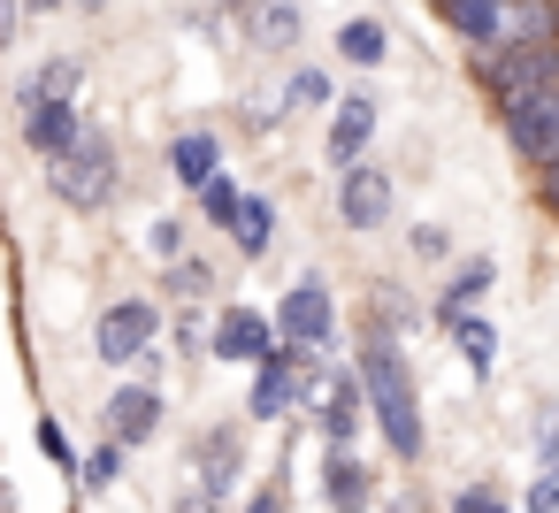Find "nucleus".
I'll return each mask as SVG.
<instances>
[{
  "instance_id": "obj_38",
  "label": "nucleus",
  "mask_w": 559,
  "mask_h": 513,
  "mask_svg": "<svg viewBox=\"0 0 559 513\" xmlns=\"http://www.w3.org/2000/svg\"><path fill=\"white\" fill-rule=\"evenodd\" d=\"M521 513H559V467H536V482L521 490Z\"/></svg>"
},
{
  "instance_id": "obj_9",
  "label": "nucleus",
  "mask_w": 559,
  "mask_h": 513,
  "mask_svg": "<svg viewBox=\"0 0 559 513\" xmlns=\"http://www.w3.org/2000/svg\"><path fill=\"white\" fill-rule=\"evenodd\" d=\"M246 460H253V437H246V421H200V429H192V444H185L192 490H200V498H215V505H230V498H238V482H246Z\"/></svg>"
},
{
  "instance_id": "obj_3",
  "label": "nucleus",
  "mask_w": 559,
  "mask_h": 513,
  "mask_svg": "<svg viewBox=\"0 0 559 513\" xmlns=\"http://www.w3.org/2000/svg\"><path fill=\"white\" fill-rule=\"evenodd\" d=\"M322 368L330 360H307V353H292V345H269L253 368H246V406H238V421L253 429H276V421H292L299 414V398L322 383Z\"/></svg>"
},
{
  "instance_id": "obj_17",
  "label": "nucleus",
  "mask_w": 559,
  "mask_h": 513,
  "mask_svg": "<svg viewBox=\"0 0 559 513\" xmlns=\"http://www.w3.org/2000/svg\"><path fill=\"white\" fill-rule=\"evenodd\" d=\"M429 16H437L467 55H483V47H498V39H506L513 0H429Z\"/></svg>"
},
{
  "instance_id": "obj_24",
  "label": "nucleus",
  "mask_w": 559,
  "mask_h": 513,
  "mask_svg": "<svg viewBox=\"0 0 559 513\" xmlns=\"http://www.w3.org/2000/svg\"><path fill=\"white\" fill-rule=\"evenodd\" d=\"M368 322L391 330V337H414V330H429V307H421L399 276H376V284H368Z\"/></svg>"
},
{
  "instance_id": "obj_42",
  "label": "nucleus",
  "mask_w": 559,
  "mask_h": 513,
  "mask_svg": "<svg viewBox=\"0 0 559 513\" xmlns=\"http://www.w3.org/2000/svg\"><path fill=\"white\" fill-rule=\"evenodd\" d=\"M16 9H24V24H47V16H62V9H70V0H16Z\"/></svg>"
},
{
  "instance_id": "obj_41",
  "label": "nucleus",
  "mask_w": 559,
  "mask_h": 513,
  "mask_svg": "<svg viewBox=\"0 0 559 513\" xmlns=\"http://www.w3.org/2000/svg\"><path fill=\"white\" fill-rule=\"evenodd\" d=\"M536 200H544V215H551V223H559V162H551V169H544V177H536Z\"/></svg>"
},
{
  "instance_id": "obj_15",
  "label": "nucleus",
  "mask_w": 559,
  "mask_h": 513,
  "mask_svg": "<svg viewBox=\"0 0 559 513\" xmlns=\"http://www.w3.org/2000/svg\"><path fill=\"white\" fill-rule=\"evenodd\" d=\"M490 284H498V261H490V253H460V261L437 276V291L421 299V307H429V330H452L460 314H483Z\"/></svg>"
},
{
  "instance_id": "obj_11",
  "label": "nucleus",
  "mask_w": 559,
  "mask_h": 513,
  "mask_svg": "<svg viewBox=\"0 0 559 513\" xmlns=\"http://www.w3.org/2000/svg\"><path fill=\"white\" fill-rule=\"evenodd\" d=\"M330 207H337V223H345L353 238H383V230L399 223V177H391L383 162H353V169H337Z\"/></svg>"
},
{
  "instance_id": "obj_37",
  "label": "nucleus",
  "mask_w": 559,
  "mask_h": 513,
  "mask_svg": "<svg viewBox=\"0 0 559 513\" xmlns=\"http://www.w3.org/2000/svg\"><path fill=\"white\" fill-rule=\"evenodd\" d=\"M177 24H185V32H192V39H215V47H223V39H230V16H223V9H215V0H207V9H177Z\"/></svg>"
},
{
  "instance_id": "obj_43",
  "label": "nucleus",
  "mask_w": 559,
  "mask_h": 513,
  "mask_svg": "<svg viewBox=\"0 0 559 513\" xmlns=\"http://www.w3.org/2000/svg\"><path fill=\"white\" fill-rule=\"evenodd\" d=\"M169 513H223V505H215V498H200V490H177V498H169Z\"/></svg>"
},
{
  "instance_id": "obj_6",
  "label": "nucleus",
  "mask_w": 559,
  "mask_h": 513,
  "mask_svg": "<svg viewBox=\"0 0 559 513\" xmlns=\"http://www.w3.org/2000/svg\"><path fill=\"white\" fill-rule=\"evenodd\" d=\"M467 77L483 85V100L544 93V85H559V39H498V47L467 55Z\"/></svg>"
},
{
  "instance_id": "obj_14",
  "label": "nucleus",
  "mask_w": 559,
  "mask_h": 513,
  "mask_svg": "<svg viewBox=\"0 0 559 513\" xmlns=\"http://www.w3.org/2000/svg\"><path fill=\"white\" fill-rule=\"evenodd\" d=\"M376 131H383V100H376V93H337V108L322 116V162H330V169L368 162Z\"/></svg>"
},
{
  "instance_id": "obj_1",
  "label": "nucleus",
  "mask_w": 559,
  "mask_h": 513,
  "mask_svg": "<svg viewBox=\"0 0 559 513\" xmlns=\"http://www.w3.org/2000/svg\"><path fill=\"white\" fill-rule=\"evenodd\" d=\"M353 375H360V398H368V429L383 437V452L399 467H421L429 460V414H421V383H414V360H406V337L376 330L360 314L353 330Z\"/></svg>"
},
{
  "instance_id": "obj_21",
  "label": "nucleus",
  "mask_w": 559,
  "mask_h": 513,
  "mask_svg": "<svg viewBox=\"0 0 559 513\" xmlns=\"http://www.w3.org/2000/svg\"><path fill=\"white\" fill-rule=\"evenodd\" d=\"M330 55H337L345 70H383V62H391V24H383V16H345V24L330 32Z\"/></svg>"
},
{
  "instance_id": "obj_36",
  "label": "nucleus",
  "mask_w": 559,
  "mask_h": 513,
  "mask_svg": "<svg viewBox=\"0 0 559 513\" xmlns=\"http://www.w3.org/2000/svg\"><path fill=\"white\" fill-rule=\"evenodd\" d=\"M238 513H292V475L276 467V475H261L253 490H246V505Z\"/></svg>"
},
{
  "instance_id": "obj_28",
  "label": "nucleus",
  "mask_w": 559,
  "mask_h": 513,
  "mask_svg": "<svg viewBox=\"0 0 559 513\" xmlns=\"http://www.w3.org/2000/svg\"><path fill=\"white\" fill-rule=\"evenodd\" d=\"M162 353L169 360H185V368H200V353H207V314L200 307H169V322H162Z\"/></svg>"
},
{
  "instance_id": "obj_16",
  "label": "nucleus",
  "mask_w": 559,
  "mask_h": 513,
  "mask_svg": "<svg viewBox=\"0 0 559 513\" xmlns=\"http://www.w3.org/2000/svg\"><path fill=\"white\" fill-rule=\"evenodd\" d=\"M314 490L330 513H376V467L360 452H322L314 460Z\"/></svg>"
},
{
  "instance_id": "obj_44",
  "label": "nucleus",
  "mask_w": 559,
  "mask_h": 513,
  "mask_svg": "<svg viewBox=\"0 0 559 513\" xmlns=\"http://www.w3.org/2000/svg\"><path fill=\"white\" fill-rule=\"evenodd\" d=\"M215 9H223V16H230V24H246V16H253V9H261V0H215Z\"/></svg>"
},
{
  "instance_id": "obj_35",
  "label": "nucleus",
  "mask_w": 559,
  "mask_h": 513,
  "mask_svg": "<svg viewBox=\"0 0 559 513\" xmlns=\"http://www.w3.org/2000/svg\"><path fill=\"white\" fill-rule=\"evenodd\" d=\"M444 513H521V505H506L498 482H460V490L444 498Z\"/></svg>"
},
{
  "instance_id": "obj_19",
  "label": "nucleus",
  "mask_w": 559,
  "mask_h": 513,
  "mask_svg": "<svg viewBox=\"0 0 559 513\" xmlns=\"http://www.w3.org/2000/svg\"><path fill=\"white\" fill-rule=\"evenodd\" d=\"M223 284H230V269H223L215 253L192 246V253H177V261L162 269V307H207V299L223 307V299H230Z\"/></svg>"
},
{
  "instance_id": "obj_22",
  "label": "nucleus",
  "mask_w": 559,
  "mask_h": 513,
  "mask_svg": "<svg viewBox=\"0 0 559 513\" xmlns=\"http://www.w3.org/2000/svg\"><path fill=\"white\" fill-rule=\"evenodd\" d=\"M276 93H284V116H330L345 85H337V70H330V62H292Z\"/></svg>"
},
{
  "instance_id": "obj_31",
  "label": "nucleus",
  "mask_w": 559,
  "mask_h": 513,
  "mask_svg": "<svg viewBox=\"0 0 559 513\" xmlns=\"http://www.w3.org/2000/svg\"><path fill=\"white\" fill-rule=\"evenodd\" d=\"M284 123H292V116H284V93H246V100H238V131H246V139H276Z\"/></svg>"
},
{
  "instance_id": "obj_27",
  "label": "nucleus",
  "mask_w": 559,
  "mask_h": 513,
  "mask_svg": "<svg viewBox=\"0 0 559 513\" xmlns=\"http://www.w3.org/2000/svg\"><path fill=\"white\" fill-rule=\"evenodd\" d=\"M123 475H131V452H123V444H108V437L85 444V460H78V490H85V498H108Z\"/></svg>"
},
{
  "instance_id": "obj_25",
  "label": "nucleus",
  "mask_w": 559,
  "mask_h": 513,
  "mask_svg": "<svg viewBox=\"0 0 559 513\" xmlns=\"http://www.w3.org/2000/svg\"><path fill=\"white\" fill-rule=\"evenodd\" d=\"M444 337H452V353L467 360V375H475V383H490V375H498V353H506V337H498V322H490V314H460Z\"/></svg>"
},
{
  "instance_id": "obj_20",
  "label": "nucleus",
  "mask_w": 559,
  "mask_h": 513,
  "mask_svg": "<svg viewBox=\"0 0 559 513\" xmlns=\"http://www.w3.org/2000/svg\"><path fill=\"white\" fill-rule=\"evenodd\" d=\"M238 39H246V55H292L299 39H307V0H261V9L238 24Z\"/></svg>"
},
{
  "instance_id": "obj_39",
  "label": "nucleus",
  "mask_w": 559,
  "mask_h": 513,
  "mask_svg": "<svg viewBox=\"0 0 559 513\" xmlns=\"http://www.w3.org/2000/svg\"><path fill=\"white\" fill-rule=\"evenodd\" d=\"M376 513H429V490H391V498H376Z\"/></svg>"
},
{
  "instance_id": "obj_45",
  "label": "nucleus",
  "mask_w": 559,
  "mask_h": 513,
  "mask_svg": "<svg viewBox=\"0 0 559 513\" xmlns=\"http://www.w3.org/2000/svg\"><path fill=\"white\" fill-rule=\"evenodd\" d=\"M70 9H78V16H108V9H116V0H70Z\"/></svg>"
},
{
  "instance_id": "obj_33",
  "label": "nucleus",
  "mask_w": 559,
  "mask_h": 513,
  "mask_svg": "<svg viewBox=\"0 0 559 513\" xmlns=\"http://www.w3.org/2000/svg\"><path fill=\"white\" fill-rule=\"evenodd\" d=\"M146 253L169 269L177 253H192V223H185V215H154V223H146Z\"/></svg>"
},
{
  "instance_id": "obj_23",
  "label": "nucleus",
  "mask_w": 559,
  "mask_h": 513,
  "mask_svg": "<svg viewBox=\"0 0 559 513\" xmlns=\"http://www.w3.org/2000/svg\"><path fill=\"white\" fill-rule=\"evenodd\" d=\"M276 230H284V207H276L269 192H246V200H238L230 253H238V261H269V253H276Z\"/></svg>"
},
{
  "instance_id": "obj_10",
  "label": "nucleus",
  "mask_w": 559,
  "mask_h": 513,
  "mask_svg": "<svg viewBox=\"0 0 559 513\" xmlns=\"http://www.w3.org/2000/svg\"><path fill=\"white\" fill-rule=\"evenodd\" d=\"M490 116H498L506 146H513V162H528L536 177L559 162V85H544V93H513V100H490Z\"/></svg>"
},
{
  "instance_id": "obj_4",
  "label": "nucleus",
  "mask_w": 559,
  "mask_h": 513,
  "mask_svg": "<svg viewBox=\"0 0 559 513\" xmlns=\"http://www.w3.org/2000/svg\"><path fill=\"white\" fill-rule=\"evenodd\" d=\"M299 429L314 437V452H360V437H368V398H360L353 360H330V368H322V383L299 398Z\"/></svg>"
},
{
  "instance_id": "obj_34",
  "label": "nucleus",
  "mask_w": 559,
  "mask_h": 513,
  "mask_svg": "<svg viewBox=\"0 0 559 513\" xmlns=\"http://www.w3.org/2000/svg\"><path fill=\"white\" fill-rule=\"evenodd\" d=\"M528 460H536V467H559V398L536 406V421H528Z\"/></svg>"
},
{
  "instance_id": "obj_7",
  "label": "nucleus",
  "mask_w": 559,
  "mask_h": 513,
  "mask_svg": "<svg viewBox=\"0 0 559 513\" xmlns=\"http://www.w3.org/2000/svg\"><path fill=\"white\" fill-rule=\"evenodd\" d=\"M9 116H16V139H24V154H39V162H55L78 131H85V100H62V93H47L32 70H16V85H9Z\"/></svg>"
},
{
  "instance_id": "obj_40",
  "label": "nucleus",
  "mask_w": 559,
  "mask_h": 513,
  "mask_svg": "<svg viewBox=\"0 0 559 513\" xmlns=\"http://www.w3.org/2000/svg\"><path fill=\"white\" fill-rule=\"evenodd\" d=\"M16 39H24V9H16V0H0V55H16Z\"/></svg>"
},
{
  "instance_id": "obj_18",
  "label": "nucleus",
  "mask_w": 559,
  "mask_h": 513,
  "mask_svg": "<svg viewBox=\"0 0 559 513\" xmlns=\"http://www.w3.org/2000/svg\"><path fill=\"white\" fill-rule=\"evenodd\" d=\"M162 162H169V184L192 200L207 177H223V131H215V123H185V131L169 139V154H162Z\"/></svg>"
},
{
  "instance_id": "obj_8",
  "label": "nucleus",
  "mask_w": 559,
  "mask_h": 513,
  "mask_svg": "<svg viewBox=\"0 0 559 513\" xmlns=\"http://www.w3.org/2000/svg\"><path fill=\"white\" fill-rule=\"evenodd\" d=\"M162 322H169V307H162V299H146V291L108 299V307L93 314V360H100V368H116V375H131V360L162 345Z\"/></svg>"
},
{
  "instance_id": "obj_12",
  "label": "nucleus",
  "mask_w": 559,
  "mask_h": 513,
  "mask_svg": "<svg viewBox=\"0 0 559 513\" xmlns=\"http://www.w3.org/2000/svg\"><path fill=\"white\" fill-rule=\"evenodd\" d=\"M269 345H276V322H269L253 299H223V307L207 314V360H215V368H253Z\"/></svg>"
},
{
  "instance_id": "obj_13",
  "label": "nucleus",
  "mask_w": 559,
  "mask_h": 513,
  "mask_svg": "<svg viewBox=\"0 0 559 513\" xmlns=\"http://www.w3.org/2000/svg\"><path fill=\"white\" fill-rule=\"evenodd\" d=\"M162 421H169V398H162V383H116L108 391V406H100V437L108 444H123V452H139V444H154L162 437Z\"/></svg>"
},
{
  "instance_id": "obj_32",
  "label": "nucleus",
  "mask_w": 559,
  "mask_h": 513,
  "mask_svg": "<svg viewBox=\"0 0 559 513\" xmlns=\"http://www.w3.org/2000/svg\"><path fill=\"white\" fill-rule=\"evenodd\" d=\"M406 253H414L421 269H452V261H460V238H452L444 223H414V230H406Z\"/></svg>"
},
{
  "instance_id": "obj_46",
  "label": "nucleus",
  "mask_w": 559,
  "mask_h": 513,
  "mask_svg": "<svg viewBox=\"0 0 559 513\" xmlns=\"http://www.w3.org/2000/svg\"><path fill=\"white\" fill-rule=\"evenodd\" d=\"M0 513H9V482H0Z\"/></svg>"
},
{
  "instance_id": "obj_26",
  "label": "nucleus",
  "mask_w": 559,
  "mask_h": 513,
  "mask_svg": "<svg viewBox=\"0 0 559 513\" xmlns=\"http://www.w3.org/2000/svg\"><path fill=\"white\" fill-rule=\"evenodd\" d=\"M238 200H246V184L223 169V177H207L200 192H192V207H200V230H215V238H230L238 230Z\"/></svg>"
},
{
  "instance_id": "obj_29",
  "label": "nucleus",
  "mask_w": 559,
  "mask_h": 513,
  "mask_svg": "<svg viewBox=\"0 0 559 513\" xmlns=\"http://www.w3.org/2000/svg\"><path fill=\"white\" fill-rule=\"evenodd\" d=\"M32 77H39L47 93H62V100H85V55H78V47L39 55V62H32Z\"/></svg>"
},
{
  "instance_id": "obj_30",
  "label": "nucleus",
  "mask_w": 559,
  "mask_h": 513,
  "mask_svg": "<svg viewBox=\"0 0 559 513\" xmlns=\"http://www.w3.org/2000/svg\"><path fill=\"white\" fill-rule=\"evenodd\" d=\"M32 444H39V460H47L55 475H70V482H78V460H85V452H78V437L62 429V414H39V429H32Z\"/></svg>"
},
{
  "instance_id": "obj_2",
  "label": "nucleus",
  "mask_w": 559,
  "mask_h": 513,
  "mask_svg": "<svg viewBox=\"0 0 559 513\" xmlns=\"http://www.w3.org/2000/svg\"><path fill=\"white\" fill-rule=\"evenodd\" d=\"M39 169H47V192H55L70 215H108V207L123 200V184H131L116 131H108V123H93V116H85V131H78L55 162H39Z\"/></svg>"
},
{
  "instance_id": "obj_5",
  "label": "nucleus",
  "mask_w": 559,
  "mask_h": 513,
  "mask_svg": "<svg viewBox=\"0 0 559 513\" xmlns=\"http://www.w3.org/2000/svg\"><path fill=\"white\" fill-rule=\"evenodd\" d=\"M269 322H276V345H292V353H307V360H337V299H330V276H322V269H307V276L269 307Z\"/></svg>"
}]
</instances>
